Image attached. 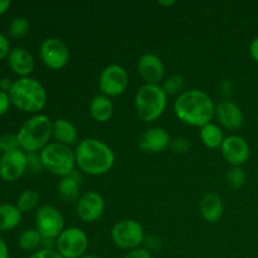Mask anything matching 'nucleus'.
I'll return each mask as SVG.
<instances>
[{"label":"nucleus","mask_w":258,"mask_h":258,"mask_svg":"<svg viewBox=\"0 0 258 258\" xmlns=\"http://www.w3.org/2000/svg\"><path fill=\"white\" fill-rule=\"evenodd\" d=\"M213 100L206 91L191 88L183 91L174 102L175 116L183 123L193 127H203L214 117Z\"/></svg>","instance_id":"1"},{"label":"nucleus","mask_w":258,"mask_h":258,"mask_svg":"<svg viewBox=\"0 0 258 258\" xmlns=\"http://www.w3.org/2000/svg\"><path fill=\"white\" fill-rule=\"evenodd\" d=\"M76 165L83 174L103 175L115 165L116 156L112 149L100 139L87 138L77 144L75 150Z\"/></svg>","instance_id":"2"},{"label":"nucleus","mask_w":258,"mask_h":258,"mask_svg":"<svg viewBox=\"0 0 258 258\" xmlns=\"http://www.w3.org/2000/svg\"><path fill=\"white\" fill-rule=\"evenodd\" d=\"M53 121L43 113H37L25 120L17 133L19 149L27 154H37L49 144Z\"/></svg>","instance_id":"3"},{"label":"nucleus","mask_w":258,"mask_h":258,"mask_svg":"<svg viewBox=\"0 0 258 258\" xmlns=\"http://www.w3.org/2000/svg\"><path fill=\"white\" fill-rule=\"evenodd\" d=\"M9 97L15 107L34 115L39 113L47 105V91L39 81L33 77L14 81Z\"/></svg>","instance_id":"4"},{"label":"nucleus","mask_w":258,"mask_h":258,"mask_svg":"<svg viewBox=\"0 0 258 258\" xmlns=\"http://www.w3.org/2000/svg\"><path fill=\"white\" fill-rule=\"evenodd\" d=\"M135 111L144 122H154L163 116L168 105V95L160 85L141 86L135 95Z\"/></svg>","instance_id":"5"},{"label":"nucleus","mask_w":258,"mask_h":258,"mask_svg":"<svg viewBox=\"0 0 258 258\" xmlns=\"http://www.w3.org/2000/svg\"><path fill=\"white\" fill-rule=\"evenodd\" d=\"M39 158L43 169L60 178L71 175L77 166L75 151L71 149V146L55 141L49 143L40 151Z\"/></svg>","instance_id":"6"},{"label":"nucleus","mask_w":258,"mask_h":258,"mask_svg":"<svg viewBox=\"0 0 258 258\" xmlns=\"http://www.w3.org/2000/svg\"><path fill=\"white\" fill-rule=\"evenodd\" d=\"M111 238L118 248L133 251L144 243L145 232L138 221L126 218L113 224L111 229Z\"/></svg>","instance_id":"7"},{"label":"nucleus","mask_w":258,"mask_h":258,"mask_svg":"<svg viewBox=\"0 0 258 258\" xmlns=\"http://www.w3.org/2000/svg\"><path fill=\"white\" fill-rule=\"evenodd\" d=\"M88 248V237L80 227H70L55 239V251L63 258H81Z\"/></svg>","instance_id":"8"},{"label":"nucleus","mask_w":258,"mask_h":258,"mask_svg":"<svg viewBox=\"0 0 258 258\" xmlns=\"http://www.w3.org/2000/svg\"><path fill=\"white\" fill-rule=\"evenodd\" d=\"M39 57L43 64L53 71L63 70L70 62V49L62 39L49 37L40 43Z\"/></svg>","instance_id":"9"},{"label":"nucleus","mask_w":258,"mask_h":258,"mask_svg":"<svg viewBox=\"0 0 258 258\" xmlns=\"http://www.w3.org/2000/svg\"><path fill=\"white\" fill-rule=\"evenodd\" d=\"M128 85L127 71L120 64H110L105 67L98 78L101 95L107 97H118L126 91Z\"/></svg>","instance_id":"10"},{"label":"nucleus","mask_w":258,"mask_h":258,"mask_svg":"<svg viewBox=\"0 0 258 258\" xmlns=\"http://www.w3.org/2000/svg\"><path fill=\"white\" fill-rule=\"evenodd\" d=\"M35 229L43 238L57 239L64 231V218L53 206H42L35 212Z\"/></svg>","instance_id":"11"},{"label":"nucleus","mask_w":258,"mask_h":258,"mask_svg":"<svg viewBox=\"0 0 258 258\" xmlns=\"http://www.w3.org/2000/svg\"><path fill=\"white\" fill-rule=\"evenodd\" d=\"M28 170V154L22 149L8 151L0 156V178L8 183L17 181Z\"/></svg>","instance_id":"12"},{"label":"nucleus","mask_w":258,"mask_h":258,"mask_svg":"<svg viewBox=\"0 0 258 258\" xmlns=\"http://www.w3.org/2000/svg\"><path fill=\"white\" fill-rule=\"evenodd\" d=\"M106 203L103 197L98 191L90 190L80 197L76 203V212L80 219L86 223L98 221L105 213Z\"/></svg>","instance_id":"13"},{"label":"nucleus","mask_w":258,"mask_h":258,"mask_svg":"<svg viewBox=\"0 0 258 258\" xmlns=\"http://www.w3.org/2000/svg\"><path fill=\"white\" fill-rule=\"evenodd\" d=\"M224 160L232 166H242L251 156V148L244 138L239 135H229L224 138L221 146Z\"/></svg>","instance_id":"14"},{"label":"nucleus","mask_w":258,"mask_h":258,"mask_svg":"<svg viewBox=\"0 0 258 258\" xmlns=\"http://www.w3.org/2000/svg\"><path fill=\"white\" fill-rule=\"evenodd\" d=\"M214 116L219 125L229 131L238 130L244 123L243 111L236 102L231 100H224L217 103Z\"/></svg>","instance_id":"15"},{"label":"nucleus","mask_w":258,"mask_h":258,"mask_svg":"<svg viewBox=\"0 0 258 258\" xmlns=\"http://www.w3.org/2000/svg\"><path fill=\"white\" fill-rule=\"evenodd\" d=\"M138 73L145 83L159 85L165 76V66L159 55L145 53L138 60Z\"/></svg>","instance_id":"16"},{"label":"nucleus","mask_w":258,"mask_h":258,"mask_svg":"<svg viewBox=\"0 0 258 258\" xmlns=\"http://www.w3.org/2000/svg\"><path fill=\"white\" fill-rule=\"evenodd\" d=\"M140 150L148 154H158L171 145V139L168 131L163 127L146 128L138 141Z\"/></svg>","instance_id":"17"},{"label":"nucleus","mask_w":258,"mask_h":258,"mask_svg":"<svg viewBox=\"0 0 258 258\" xmlns=\"http://www.w3.org/2000/svg\"><path fill=\"white\" fill-rule=\"evenodd\" d=\"M9 67L15 75L23 77H29L30 73L34 71V58L32 53L24 47H15L10 50L8 55Z\"/></svg>","instance_id":"18"},{"label":"nucleus","mask_w":258,"mask_h":258,"mask_svg":"<svg viewBox=\"0 0 258 258\" xmlns=\"http://www.w3.org/2000/svg\"><path fill=\"white\" fill-rule=\"evenodd\" d=\"M199 212L204 221L208 223H217L224 214L223 199L216 193L206 194L199 202Z\"/></svg>","instance_id":"19"},{"label":"nucleus","mask_w":258,"mask_h":258,"mask_svg":"<svg viewBox=\"0 0 258 258\" xmlns=\"http://www.w3.org/2000/svg\"><path fill=\"white\" fill-rule=\"evenodd\" d=\"M52 138H54L55 143L63 145H75L78 141L77 127L67 118H57L53 121Z\"/></svg>","instance_id":"20"},{"label":"nucleus","mask_w":258,"mask_h":258,"mask_svg":"<svg viewBox=\"0 0 258 258\" xmlns=\"http://www.w3.org/2000/svg\"><path fill=\"white\" fill-rule=\"evenodd\" d=\"M88 111L93 120L100 123H105L111 120L115 107L110 97L105 95H97L91 100Z\"/></svg>","instance_id":"21"},{"label":"nucleus","mask_w":258,"mask_h":258,"mask_svg":"<svg viewBox=\"0 0 258 258\" xmlns=\"http://www.w3.org/2000/svg\"><path fill=\"white\" fill-rule=\"evenodd\" d=\"M80 185L81 178H78V174L76 170L71 175L64 176L60 179L58 183L57 190L60 198L67 203H77L80 199Z\"/></svg>","instance_id":"22"},{"label":"nucleus","mask_w":258,"mask_h":258,"mask_svg":"<svg viewBox=\"0 0 258 258\" xmlns=\"http://www.w3.org/2000/svg\"><path fill=\"white\" fill-rule=\"evenodd\" d=\"M22 212L13 204H0V231H12L22 222Z\"/></svg>","instance_id":"23"},{"label":"nucleus","mask_w":258,"mask_h":258,"mask_svg":"<svg viewBox=\"0 0 258 258\" xmlns=\"http://www.w3.org/2000/svg\"><path fill=\"white\" fill-rule=\"evenodd\" d=\"M199 136H201V140L204 146H207L208 149H221L224 138H226L221 126L213 122H209L201 127Z\"/></svg>","instance_id":"24"},{"label":"nucleus","mask_w":258,"mask_h":258,"mask_svg":"<svg viewBox=\"0 0 258 258\" xmlns=\"http://www.w3.org/2000/svg\"><path fill=\"white\" fill-rule=\"evenodd\" d=\"M43 237L37 229H25L18 238V244L23 251L33 252L42 247Z\"/></svg>","instance_id":"25"},{"label":"nucleus","mask_w":258,"mask_h":258,"mask_svg":"<svg viewBox=\"0 0 258 258\" xmlns=\"http://www.w3.org/2000/svg\"><path fill=\"white\" fill-rule=\"evenodd\" d=\"M39 194L33 189H25L20 193L18 197L17 207L22 213H28V212H33L38 209L39 206Z\"/></svg>","instance_id":"26"},{"label":"nucleus","mask_w":258,"mask_h":258,"mask_svg":"<svg viewBox=\"0 0 258 258\" xmlns=\"http://www.w3.org/2000/svg\"><path fill=\"white\" fill-rule=\"evenodd\" d=\"M226 180L231 188L241 189L246 184L247 175L242 166H232L226 174Z\"/></svg>","instance_id":"27"},{"label":"nucleus","mask_w":258,"mask_h":258,"mask_svg":"<svg viewBox=\"0 0 258 258\" xmlns=\"http://www.w3.org/2000/svg\"><path fill=\"white\" fill-rule=\"evenodd\" d=\"M29 30H30L29 20H28L27 18L19 17V18H15V19L10 23L8 32H9L10 37L14 38V39H22V38H24L25 35H28Z\"/></svg>","instance_id":"28"},{"label":"nucleus","mask_w":258,"mask_h":258,"mask_svg":"<svg viewBox=\"0 0 258 258\" xmlns=\"http://www.w3.org/2000/svg\"><path fill=\"white\" fill-rule=\"evenodd\" d=\"M163 90L166 95H180L184 88V77L180 75H173L166 78L163 83Z\"/></svg>","instance_id":"29"},{"label":"nucleus","mask_w":258,"mask_h":258,"mask_svg":"<svg viewBox=\"0 0 258 258\" xmlns=\"http://www.w3.org/2000/svg\"><path fill=\"white\" fill-rule=\"evenodd\" d=\"M15 149H19L17 134L8 133L0 136V151H2V154L15 150Z\"/></svg>","instance_id":"30"},{"label":"nucleus","mask_w":258,"mask_h":258,"mask_svg":"<svg viewBox=\"0 0 258 258\" xmlns=\"http://www.w3.org/2000/svg\"><path fill=\"white\" fill-rule=\"evenodd\" d=\"M144 244H145V249H148L149 252H151V251H158V249H160L161 246H163V242H161V239L159 238L158 236L150 234V236H145Z\"/></svg>","instance_id":"31"},{"label":"nucleus","mask_w":258,"mask_h":258,"mask_svg":"<svg viewBox=\"0 0 258 258\" xmlns=\"http://www.w3.org/2000/svg\"><path fill=\"white\" fill-rule=\"evenodd\" d=\"M171 146L176 153H186L190 149L191 143L186 138H178L171 141Z\"/></svg>","instance_id":"32"},{"label":"nucleus","mask_w":258,"mask_h":258,"mask_svg":"<svg viewBox=\"0 0 258 258\" xmlns=\"http://www.w3.org/2000/svg\"><path fill=\"white\" fill-rule=\"evenodd\" d=\"M28 258H63L55 249H38Z\"/></svg>","instance_id":"33"},{"label":"nucleus","mask_w":258,"mask_h":258,"mask_svg":"<svg viewBox=\"0 0 258 258\" xmlns=\"http://www.w3.org/2000/svg\"><path fill=\"white\" fill-rule=\"evenodd\" d=\"M10 105H12V101H10L9 93L0 91V116L5 115L9 111Z\"/></svg>","instance_id":"34"},{"label":"nucleus","mask_w":258,"mask_h":258,"mask_svg":"<svg viewBox=\"0 0 258 258\" xmlns=\"http://www.w3.org/2000/svg\"><path fill=\"white\" fill-rule=\"evenodd\" d=\"M10 43L8 40V38L4 34L0 33V60L4 59L5 57H8L10 53Z\"/></svg>","instance_id":"35"},{"label":"nucleus","mask_w":258,"mask_h":258,"mask_svg":"<svg viewBox=\"0 0 258 258\" xmlns=\"http://www.w3.org/2000/svg\"><path fill=\"white\" fill-rule=\"evenodd\" d=\"M123 258H153V257H151V253L148 251V249L139 247V248L133 249V251H130L128 253H126V256Z\"/></svg>","instance_id":"36"},{"label":"nucleus","mask_w":258,"mask_h":258,"mask_svg":"<svg viewBox=\"0 0 258 258\" xmlns=\"http://www.w3.org/2000/svg\"><path fill=\"white\" fill-rule=\"evenodd\" d=\"M249 54H251L252 59L258 63V37L254 38L249 44Z\"/></svg>","instance_id":"37"},{"label":"nucleus","mask_w":258,"mask_h":258,"mask_svg":"<svg viewBox=\"0 0 258 258\" xmlns=\"http://www.w3.org/2000/svg\"><path fill=\"white\" fill-rule=\"evenodd\" d=\"M13 85H14V82H13L10 78L8 77H4L0 80V91H4V92L9 93L10 90H12Z\"/></svg>","instance_id":"38"},{"label":"nucleus","mask_w":258,"mask_h":258,"mask_svg":"<svg viewBox=\"0 0 258 258\" xmlns=\"http://www.w3.org/2000/svg\"><path fill=\"white\" fill-rule=\"evenodd\" d=\"M0 258H9V248L2 237H0Z\"/></svg>","instance_id":"39"},{"label":"nucleus","mask_w":258,"mask_h":258,"mask_svg":"<svg viewBox=\"0 0 258 258\" xmlns=\"http://www.w3.org/2000/svg\"><path fill=\"white\" fill-rule=\"evenodd\" d=\"M12 3L9 0H0V15H3L4 13L8 12V9L10 8Z\"/></svg>","instance_id":"40"},{"label":"nucleus","mask_w":258,"mask_h":258,"mask_svg":"<svg viewBox=\"0 0 258 258\" xmlns=\"http://www.w3.org/2000/svg\"><path fill=\"white\" fill-rule=\"evenodd\" d=\"M159 4H160V5H166V7H170V5L175 4V2H174V0H171V2H159Z\"/></svg>","instance_id":"41"},{"label":"nucleus","mask_w":258,"mask_h":258,"mask_svg":"<svg viewBox=\"0 0 258 258\" xmlns=\"http://www.w3.org/2000/svg\"><path fill=\"white\" fill-rule=\"evenodd\" d=\"M81 258H98V257L97 256H93V254H85V256L81 257Z\"/></svg>","instance_id":"42"}]
</instances>
